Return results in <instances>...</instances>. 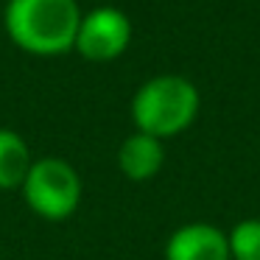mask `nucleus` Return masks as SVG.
Returning a JSON list of instances; mask_svg holds the SVG:
<instances>
[{"mask_svg": "<svg viewBox=\"0 0 260 260\" xmlns=\"http://www.w3.org/2000/svg\"><path fill=\"white\" fill-rule=\"evenodd\" d=\"M81 14L79 0H6L3 28L31 56H62L73 51Z\"/></svg>", "mask_w": 260, "mask_h": 260, "instance_id": "f257e3e1", "label": "nucleus"}, {"mask_svg": "<svg viewBox=\"0 0 260 260\" xmlns=\"http://www.w3.org/2000/svg\"><path fill=\"white\" fill-rule=\"evenodd\" d=\"M199 109H202V95L190 79L179 73H159L137 87V92L132 95L129 115L135 132L168 140L196 123Z\"/></svg>", "mask_w": 260, "mask_h": 260, "instance_id": "f03ea898", "label": "nucleus"}, {"mask_svg": "<svg viewBox=\"0 0 260 260\" xmlns=\"http://www.w3.org/2000/svg\"><path fill=\"white\" fill-rule=\"evenodd\" d=\"M23 202L42 221H68L81 204V176L68 159L62 157H40L34 159L23 187Z\"/></svg>", "mask_w": 260, "mask_h": 260, "instance_id": "7ed1b4c3", "label": "nucleus"}, {"mask_svg": "<svg viewBox=\"0 0 260 260\" xmlns=\"http://www.w3.org/2000/svg\"><path fill=\"white\" fill-rule=\"evenodd\" d=\"M132 45V20L118 6H95L81 14L73 51L92 64H109Z\"/></svg>", "mask_w": 260, "mask_h": 260, "instance_id": "20e7f679", "label": "nucleus"}, {"mask_svg": "<svg viewBox=\"0 0 260 260\" xmlns=\"http://www.w3.org/2000/svg\"><path fill=\"white\" fill-rule=\"evenodd\" d=\"M165 260H232L226 232L207 221H190L171 232Z\"/></svg>", "mask_w": 260, "mask_h": 260, "instance_id": "39448f33", "label": "nucleus"}, {"mask_svg": "<svg viewBox=\"0 0 260 260\" xmlns=\"http://www.w3.org/2000/svg\"><path fill=\"white\" fill-rule=\"evenodd\" d=\"M165 146L162 140L143 132H132L118 148V168L129 182H148L162 171Z\"/></svg>", "mask_w": 260, "mask_h": 260, "instance_id": "423d86ee", "label": "nucleus"}, {"mask_svg": "<svg viewBox=\"0 0 260 260\" xmlns=\"http://www.w3.org/2000/svg\"><path fill=\"white\" fill-rule=\"evenodd\" d=\"M31 165L34 157L28 140L20 132L0 126V190H20Z\"/></svg>", "mask_w": 260, "mask_h": 260, "instance_id": "0eeeda50", "label": "nucleus"}, {"mask_svg": "<svg viewBox=\"0 0 260 260\" xmlns=\"http://www.w3.org/2000/svg\"><path fill=\"white\" fill-rule=\"evenodd\" d=\"M226 241L232 260H260V218H241L226 232Z\"/></svg>", "mask_w": 260, "mask_h": 260, "instance_id": "6e6552de", "label": "nucleus"}]
</instances>
